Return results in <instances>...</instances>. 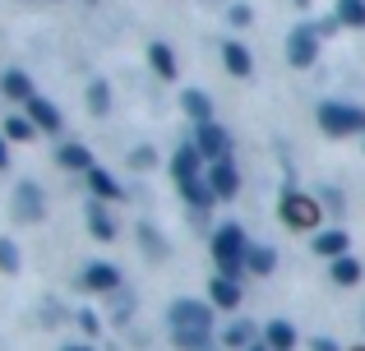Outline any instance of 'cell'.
Masks as SVG:
<instances>
[{"label": "cell", "mask_w": 365, "mask_h": 351, "mask_svg": "<svg viewBox=\"0 0 365 351\" xmlns=\"http://www.w3.org/2000/svg\"><path fill=\"white\" fill-rule=\"evenodd\" d=\"M28 120H33L37 130H46V135H56V130H61V111H56L51 102L42 98V93H37V98L28 102Z\"/></svg>", "instance_id": "cell-12"}, {"label": "cell", "mask_w": 365, "mask_h": 351, "mask_svg": "<svg viewBox=\"0 0 365 351\" xmlns=\"http://www.w3.org/2000/svg\"><path fill=\"white\" fill-rule=\"evenodd\" d=\"M245 342H250V328H245V324L227 328V347H245Z\"/></svg>", "instance_id": "cell-30"}, {"label": "cell", "mask_w": 365, "mask_h": 351, "mask_svg": "<svg viewBox=\"0 0 365 351\" xmlns=\"http://www.w3.org/2000/svg\"><path fill=\"white\" fill-rule=\"evenodd\" d=\"M88 226H93L98 241H116V217H111L102 204H88Z\"/></svg>", "instance_id": "cell-17"}, {"label": "cell", "mask_w": 365, "mask_h": 351, "mask_svg": "<svg viewBox=\"0 0 365 351\" xmlns=\"http://www.w3.org/2000/svg\"><path fill=\"white\" fill-rule=\"evenodd\" d=\"M65 351H88V347H65Z\"/></svg>", "instance_id": "cell-34"}, {"label": "cell", "mask_w": 365, "mask_h": 351, "mask_svg": "<svg viewBox=\"0 0 365 351\" xmlns=\"http://www.w3.org/2000/svg\"><path fill=\"white\" fill-rule=\"evenodd\" d=\"M319 217H324V208L314 204L310 194H301V189H287V194H282V222L287 226H296V231H314Z\"/></svg>", "instance_id": "cell-3"}, {"label": "cell", "mask_w": 365, "mask_h": 351, "mask_svg": "<svg viewBox=\"0 0 365 351\" xmlns=\"http://www.w3.org/2000/svg\"><path fill=\"white\" fill-rule=\"evenodd\" d=\"M222 61H227V70L236 74V79H250V70H255V61H250V51L241 42H227L222 46Z\"/></svg>", "instance_id": "cell-16"}, {"label": "cell", "mask_w": 365, "mask_h": 351, "mask_svg": "<svg viewBox=\"0 0 365 351\" xmlns=\"http://www.w3.org/2000/svg\"><path fill=\"white\" fill-rule=\"evenodd\" d=\"M273 263H277V254L268 250V245H250V254H245L250 273H273Z\"/></svg>", "instance_id": "cell-25"}, {"label": "cell", "mask_w": 365, "mask_h": 351, "mask_svg": "<svg viewBox=\"0 0 365 351\" xmlns=\"http://www.w3.org/2000/svg\"><path fill=\"white\" fill-rule=\"evenodd\" d=\"M180 351H208V328H171Z\"/></svg>", "instance_id": "cell-24"}, {"label": "cell", "mask_w": 365, "mask_h": 351, "mask_svg": "<svg viewBox=\"0 0 365 351\" xmlns=\"http://www.w3.org/2000/svg\"><path fill=\"white\" fill-rule=\"evenodd\" d=\"M319 130L333 139L365 135V111L351 107V102H319Z\"/></svg>", "instance_id": "cell-2"}, {"label": "cell", "mask_w": 365, "mask_h": 351, "mask_svg": "<svg viewBox=\"0 0 365 351\" xmlns=\"http://www.w3.org/2000/svg\"><path fill=\"white\" fill-rule=\"evenodd\" d=\"M195 148L208 162H222V157H232V135L217 120H204V125H195Z\"/></svg>", "instance_id": "cell-4"}, {"label": "cell", "mask_w": 365, "mask_h": 351, "mask_svg": "<svg viewBox=\"0 0 365 351\" xmlns=\"http://www.w3.org/2000/svg\"><path fill=\"white\" fill-rule=\"evenodd\" d=\"M296 5H301V9H305V5H310V0H296Z\"/></svg>", "instance_id": "cell-35"}, {"label": "cell", "mask_w": 365, "mask_h": 351, "mask_svg": "<svg viewBox=\"0 0 365 351\" xmlns=\"http://www.w3.org/2000/svg\"><path fill=\"white\" fill-rule=\"evenodd\" d=\"M287 61H292L296 70H305V65L319 61V28H310V23L296 28V33L287 37Z\"/></svg>", "instance_id": "cell-5"}, {"label": "cell", "mask_w": 365, "mask_h": 351, "mask_svg": "<svg viewBox=\"0 0 365 351\" xmlns=\"http://www.w3.org/2000/svg\"><path fill=\"white\" fill-rule=\"evenodd\" d=\"M14 213L24 217V222H42L46 199H42V185H37V180H24V185L14 189Z\"/></svg>", "instance_id": "cell-9"}, {"label": "cell", "mask_w": 365, "mask_h": 351, "mask_svg": "<svg viewBox=\"0 0 365 351\" xmlns=\"http://www.w3.org/2000/svg\"><path fill=\"white\" fill-rule=\"evenodd\" d=\"M148 61H153V70H158L162 79H176V56H171L167 42H153L148 46Z\"/></svg>", "instance_id": "cell-21"}, {"label": "cell", "mask_w": 365, "mask_h": 351, "mask_svg": "<svg viewBox=\"0 0 365 351\" xmlns=\"http://www.w3.org/2000/svg\"><path fill=\"white\" fill-rule=\"evenodd\" d=\"M88 185H93V194H98V199H120L125 194L120 180L111 176V172H102V167H93V172H88Z\"/></svg>", "instance_id": "cell-19"}, {"label": "cell", "mask_w": 365, "mask_h": 351, "mask_svg": "<svg viewBox=\"0 0 365 351\" xmlns=\"http://www.w3.org/2000/svg\"><path fill=\"white\" fill-rule=\"evenodd\" d=\"M245 254H250V241H245V231L236 222H227V226L213 231V259H217V268H222L227 278H241Z\"/></svg>", "instance_id": "cell-1"}, {"label": "cell", "mask_w": 365, "mask_h": 351, "mask_svg": "<svg viewBox=\"0 0 365 351\" xmlns=\"http://www.w3.org/2000/svg\"><path fill=\"white\" fill-rule=\"evenodd\" d=\"M204 180H208V189H213L217 199H236V189H241V172H236V162H232V157L213 162Z\"/></svg>", "instance_id": "cell-8"}, {"label": "cell", "mask_w": 365, "mask_h": 351, "mask_svg": "<svg viewBox=\"0 0 365 351\" xmlns=\"http://www.w3.org/2000/svg\"><path fill=\"white\" fill-rule=\"evenodd\" d=\"M171 328H208L213 333V310L204 300H176L171 305Z\"/></svg>", "instance_id": "cell-7"}, {"label": "cell", "mask_w": 365, "mask_h": 351, "mask_svg": "<svg viewBox=\"0 0 365 351\" xmlns=\"http://www.w3.org/2000/svg\"><path fill=\"white\" fill-rule=\"evenodd\" d=\"M232 28H250V5H232Z\"/></svg>", "instance_id": "cell-31"}, {"label": "cell", "mask_w": 365, "mask_h": 351, "mask_svg": "<svg viewBox=\"0 0 365 351\" xmlns=\"http://www.w3.org/2000/svg\"><path fill=\"white\" fill-rule=\"evenodd\" d=\"M56 157H61V167H70V172H93V153L83 144H65Z\"/></svg>", "instance_id": "cell-20"}, {"label": "cell", "mask_w": 365, "mask_h": 351, "mask_svg": "<svg viewBox=\"0 0 365 351\" xmlns=\"http://www.w3.org/2000/svg\"><path fill=\"white\" fill-rule=\"evenodd\" d=\"M171 176H176V185H190V180H204V153H199L195 144H180L176 157H171Z\"/></svg>", "instance_id": "cell-6"}, {"label": "cell", "mask_w": 365, "mask_h": 351, "mask_svg": "<svg viewBox=\"0 0 365 351\" xmlns=\"http://www.w3.org/2000/svg\"><path fill=\"white\" fill-rule=\"evenodd\" d=\"M0 93H5L9 102H24V107L37 98V93H33V79H28L24 70H5V74H0Z\"/></svg>", "instance_id": "cell-10"}, {"label": "cell", "mask_w": 365, "mask_h": 351, "mask_svg": "<svg viewBox=\"0 0 365 351\" xmlns=\"http://www.w3.org/2000/svg\"><path fill=\"white\" fill-rule=\"evenodd\" d=\"M250 351H268V347H250Z\"/></svg>", "instance_id": "cell-36"}, {"label": "cell", "mask_w": 365, "mask_h": 351, "mask_svg": "<svg viewBox=\"0 0 365 351\" xmlns=\"http://www.w3.org/2000/svg\"><path fill=\"white\" fill-rule=\"evenodd\" d=\"M264 347H268V351H292V347H296V328L282 324V319H273V324L264 328Z\"/></svg>", "instance_id": "cell-13"}, {"label": "cell", "mask_w": 365, "mask_h": 351, "mask_svg": "<svg viewBox=\"0 0 365 351\" xmlns=\"http://www.w3.org/2000/svg\"><path fill=\"white\" fill-rule=\"evenodd\" d=\"M213 305L236 310V305H241V282L227 278V273H217V282H213Z\"/></svg>", "instance_id": "cell-15"}, {"label": "cell", "mask_w": 365, "mask_h": 351, "mask_svg": "<svg viewBox=\"0 0 365 351\" xmlns=\"http://www.w3.org/2000/svg\"><path fill=\"white\" fill-rule=\"evenodd\" d=\"M5 139H14V144H33V139H37V125L28 116H9L5 120Z\"/></svg>", "instance_id": "cell-23"}, {"label": "cell", "mask_w": 365, "mask_h": 351, "mask_svg": "<svg viewBox=\"0 0 365 351\" xmlns=\"http://www.w3.org/2000/svg\"><path fill=\"white\" fill-rule=\"evenodd\" d=\"M139 236H143V250H148V254H167V250H162V236L153 231V226H139Z\"/></svg>", "instance_id": "cell-29"}, {"label": "cell", "mask_w": 365, "mask_h": 351, "mask_svg": "<svg viewBox=\"0 0 365 351\" xmlns=\"http://www.w3.org/2000/svg\"><path fill=\"white\" fill-rule=\"evenodd\" d=\"M88 107L93 111H98V116H107V111H111V88H107V83H88Z\"/></svg>", "instance_id": "cell-27"}, {"label": "cell", "mask_w": 365, "mask_h": 351, "mask_svg": "<svg viewBox=\"0 0 365 351\" xmlns=\"http://www.w3.org/2000/svg\"><path fill=\"white\" fill-rule=\"evenodd\" d=\"M9 167V144H5V135H0V172Z\"/></svg>", "instance_id": "cell-33"}, {"label": "cell", "mask_w": 365, "mask_h": 351, "mask_svg": "<svg viewBox=\"0 0 365 351\" xmlns=\"http://www.w3.org/2000/svg\"><path fill=\"white\" fill-rule=\"evenodd\" d=\"M180 107H185V116L195 120V125H204V120H213V102H208V93L190 88L185 98H180Z\"/></svg>", "instance_id": "cell-14"}, {"label": "cell", "mask_w": 365, "mask_h": 351, "mask_svg": "<svg viewBox=\"0 0 365 351\" xmlns=\"http://www.w3.org/2000/svg\"><path fill=\"white\" fill-rule=\"evenodd\" d=\"M310 351H338V342H329V337H314Z\"/></svg>", "instance_id": "cell-32"}, {"label": "cell", "mask_w": 365, "mask_h": 351, "mask_svg": "<svg viewBox=\"0 0 365 351\" xmlns=\"http://www.w3.org/2000/svg\"><path fill=\"white\" fill-rule=\"evenodd\" d=\"M0 268H5V273H14V268H19V250H14L9 241H0Z\"/></svg>", "instance_id": "cell-28"}, {"label": "cell", "mask_w": 365, "mask_h": 351, "mask_svg": "<svg viewBox=\"0 0 365 351\" xmlns=\"http://www.w3.org/2000/svg\"><path fill=\"white\" fill-rule=\"evenodd\" d=\"M333 282H338V287H351V282H361V263L347 259V254H342V259H333Z\"/></svg>", "instance_id": "cell-26"}, {"label": "cell", "mask_w": 365, "mask_h": 351, "mask_svg": "<svg viewBox=\"0 0 365 351\" xmlns=\"http://www.w3.org/2000/svg\"><path fill=\"white\" fill-rule=\"evenodd\" d=\"M347 231H319L314 236V250L324 254V259H342V254H347Z\"/></svg>", "instance_id": "cell-18"}, {"label": "cell", "mask_w": 365, "mask_h": 351, "mask_svg": "<svg viewBox=\"0 0 365 351\" xmlns=\"http://www.w3.org/2000/svg\"><path fill=\"white\" fill-rule=\"evenodd\" d=\"M338 23L342 28H365V0H338Z\"/></svg>", "instance_id": "cell-22"}, {"label": "cell", "mask_w": 365, "mask_h": 351, "mask_svg": "<svg viewBox=\"0 0 365 351\" xmlns=\"http://www.w3.org/2000/svg\"><path fill=\"white\" fill-rule=\"evenodd\" d=\"M83 287L88 291H116L120 268H111V263H88V268H83Z\"/></svg>", "instance_id": "cell-11"}]
</instances>
